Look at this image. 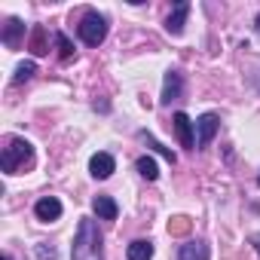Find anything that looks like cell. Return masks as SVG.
<instances>
[{"label":"cell","instance_id":"cell-14","mask_svg":"<svg viewBox=\"0 0 260 260\" xmlns=\"http://www.w3.org/2000/svg\"><path fill=\"white\" fill-rule=\"evenodd\" d=\"M190 230H193V220H190L187 214H175V217L169 220V236H175V239L190 236Z\"/></svg>","mask_w":260,"mask_h":260},{"label":"cell","instance_id":"cell-1","mask_svg":"<svg viewBox=\"0 0 260 260\" xmlns=\"http://www.w3.org/2000/svg\"><path fill=\"white\" fill-rule=\"evenodd\" d=\"M74 260H101V233L89 217L80 220V230L74 239Z\"/></svg>","mask_w":260,"mask_h":260},{"label":"cell","instance_id":"cell-23","mask_svg":"<svg viewBox=\"0 0 260 260\" xmlns=\"http://www.w3.org/2000/svg\"><path fill=\"white\" fill-rule=\"evenodd\" d=\"M4 260H13V257H10V254H7V257H4Z\"/></svg>","mask_w":260,"mask_h":260},{"label":"cell","instance_id":"cell-24","mask_svg":"<svg viewBox=\"0 0 260 260\" xmlns=\"http://www.w3.org/2000/svg\"><path fill=\"white\" fill-rule=\"evenodd\" d=\"M257 184H260V178H257Z\"/></svg>","mask_w":260,"mask_h":260},{"label":"cell","instance_id":"cell-13","mask_svg":"<svg viewBox=\"0 0 260 260\" xmlns=\"http://www.w3.org/2000/svg\"><path fill=\"white\" fill-rule=\"evenodd\" d=\"M28 49H31L34 55H46V52H49V43H46V28H43V25H34L31 40H28Z\"/></svg>","mask_w":260,"mask_h":260},{"label":"cell","instance_id":"cell-6","mask_svg":"<svg viewBox=\"0 0 260 260\" xmlns=\"http://www.w3.org/2000/svg\"><path fill=\"white\" fill-rule=\"evenodd\" d=\"M34 214H37L43 223H52V220L61 217V202H58L55 196H43V199L34 205Z\"/></svg>","mask_w":260,"mask_h":260},{"label":"cell","instance_id":"cell-22","mask_svg":"<svg viewBox=\"0 0 260 260\" xmlns=\"http://www.w3.org/2000/svg\"><path fill=\"white\" fill-rule=\"evenodd\" d=\"M257 34H260V16H257Z\"/></svg>","mask_w":260,"mask_h":260},{"label":"cell","instance_id":"cell-12","mask_svg":"<svg viewBox=\"0 0 260 260\" xmlns=\"http://www.w3.org/2000/svg\"><path fill=\"white\" fill-rule=\"evenodd\" d=\"M178 260H208V245H205V242H190V245H181Z\"/></svg>","mask_w":260,"mask_h":260},{"label":"cell","instance_id":"cell-3","mask_svg":"<svg viewBox=\"0 0 260 260\" xmlns=\"http://www.w3.org/2000/svg\"><path fill=\"white\" fill-rule=\"evenodd\" d=\"M80 37H83V43L86 46H98V43H104V37H107V22H104V16H98V13H86L83 19H80Z\"/></svg>","mask_w":260,"mask_h":260},{"label":"cell","instance_id":"cell-17","mask_svg":"<svg viewBox=\"0 0 260 260\" xmlns=\"http://www.w3.org/2000/svg\"><path fill=\"white\" fill-rule=\"evenodd\" d=\"M141 138H144V141H147V147H153V150H156V153H159V156H166V159H169V162H172V166H175V162H178V156H175V153H172V150H169V147H162V144H159V141H156V138H153V135H147V132H141Z\"/></svg>","mask_w":260,"mask_h":260},{"label":"cell","instance_id":"cell-4","mask_svg":"<svg viewBox=\"0 0 260 260\" xmlns=\"http://www.w3.org/2000/svg\"><path fill=\"white\" fill-rule=\"evenodd\" d=\"M217 128H220L217 113H202V116L196 119V147H199V150H205V147L211 144V138L217 135Z\"/></svg>","mask_w":260,"mask_h":260},{"label":"cell","instance_id":"cell-20","mask_svg":"<svg viewBox=\"0 0 260 260\" xmlns=\"http://www.w3.org/2000/svg\"><path fill=\"white\" fill-rule=\"evenodd\" d=\"M37 254H40V260H55V251H52V248H46V245H40V248H37Z\"/></svg>","mask_w":260,"mask_h":260},{"label":"cell","instance_id":"cell-8","mask_svg":"<svg viewBox=\"0 0 260 260\" xmlns=\"http://www.w3.org/2000/svg\"><path fill=\"white\" fill-rule=\"evenodd\" d=\"M22 40H25V22H22V19H10L7 28H4V43H7L10 49H19Z\"/></svg>","mask_w":260,"mask_h":260},{"label":"cell","instance_id":"cell-10","mask_svg":"<svg viewBox=\"0 0 260 260\" xmlns=\"http://www.w3.org/2000/svg\"><path fill=\"white\" fill-rule=\"evenodd\" d=\"M92 211H95L101 220H116V214H119V208H116V202H113L110 196H95Z\"/></svg>","mask_w":260,"mask_h":260},{"label":"cell","instance_id":"cell-9","mask_svg":"<svg viewBox=\"0 0 260 260\" xmlns=\"http://www.w3.org/2000/svg\"><path fill=\"white\" fill-rule=\"evenodd\" d=\"M181 86H184L181 74L178 71H169L166 74V83H162V104H172L175 98H181Z\"/></svg>","mask_w":260,"mask_h":260},{"label":"cell","instance_id":"cell-2","mask_svg":"<svg viewBox=\"0 0 260 260\" xmlns=\"http://www.w3.org/2000/svg\"><path fill=\"white\" fill-rule=\"evenodd\" d=\"M31 159H34V147L25 138H10L4 153H0V166H4L7 175H19V169L31 166Z\"/></svg>","mask_w":260,"mask_h":260},{"label":"cell","instance_id":"cell-15","mask_svg":"<svg viewBox=\"0 0 260 260\" xmlns=\"http://www.w3.org/2000/svg\"><path fill=\"white\" fill-rule=\"evenodd\" d=\"M150 257H153V242L138 239V242L128 245V260H150Z\"/></svg>","mask_w":260,"mask_h":260},{"label":"cell","instance_id":"cell-11","mask_svg":"<svg viewBox=\"0 0 260 260\" xmlns=\"http://www.w3.org/2000/svg\"><path fill=\"white\" fill-rule=\"evenodd\" d=\"M187 13H190V4H184V0H181V4L172 10L169 22H166V31H169V34H181V31H184V19H187Z\"/></svg>","mask_w":260,"mask_h":260},{"label":"cell","instance_id":"cell-16","mask_svg":"<svg viewBox=\"0 0 260 260\" xmlns=\"http://www.w3.org/2000/svg\"><path fill=\"white\" fill-rule=\"evenodd\" d=\"M34 74H37V64H34V61H22V64L16 68V77H13V83H16V86H19V83H28Z\"/></svg>","mask_w":260,"mask_h":260},{"label":"cell","instance_id":"cell-5","mask_svg":"<svg viewBox=\"0 0 260 260\" xmlns=\"http://www.w3.org/2000/svg\"><path fill=\"white\" fill-rule=\"evenodd\" d=\"M89 172H92V178L104 181V178H110V175L116 172V162H113L110 153H95V156L89 159Z\"/></svg>","mask_w":260,"mask_h":260},{"label":"cell","instance_id":"cell-21","mask_svg":"<svg viewBox=\"0 0 260 260\" xmlns=\"http://www.w3.org/2000/svg\"><path fill=\"white\" fill-rule=\"evenodd\" d=\"M251 245H254V251L260 254V233H254V236H251Z\"/></svg>","mask_w":260,"mask_h":260},{"label":"cell","instance_id":"cell-7","mask_svg":"<svg viewBox=\"0 0 260 260\" xmlns=\"http://www.w3.org/2000/svg\"><path fill=\"white\" fill-rule=\"evenodd\" d=\"M175 132H178L181 147H187V150H193V147H196V138H193V122H190V116H187V113H175Z\"/></svg>","mask_w":260,"mask_h":260},{"label":"cell","instance_id":"cell-18","mask_svg":"<svg viewBox=\"0 0 260 260\" xmlns=\"http://www.w3.org/2000/svg\"><path fill=\"white\" fill-rule=\"evenodd\" d=\"M138 172H141V178H147V181H156V178H159V169H156V162H153L150 156H141V159H138Z\"/></svg>","mask_w":260,"mask_h":260},{"label":"cell","instance_id":"cell-19","mask_svg":"<svg viewBox=\"0 0 260 260\" xmlns=\"http://www.w3.org/2000/svg\"><path fill=\"white\" fill-rule=\"evenodd\" d=\"M55 43H58V49H61V61H71L74 58V46H71V40H68V34H55Z\"/></svg>","mask_w":260,"mask_h":260}]
</instances>
